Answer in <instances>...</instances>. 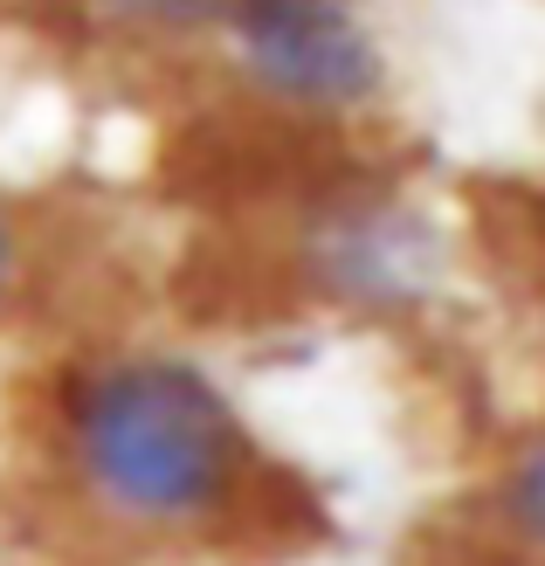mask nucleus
<instances>
[{
  "label": "nucleus",
  "mask_w": 545,
  "mask_h": 566,
  "mask_svg": "<svg viewBox=\"0 0 545 566\" xmlns=\"http://www.w3.org/2000/svg\"><path fill=\"white\" fill-rule=\"evenodd\" d=\"M49 457L76 512L138 546L221 539L263 484L242 401L174 346L70 359L49 387Z\"/></svg>",
  "instance_id": "obj_1"
},
{
  "label": "nucleus",
  "mask_w": 545,
  "mask_h": 566,
  "mask_svg": "<svg viewBox=\"0 0 545 566\" xmlns=\"http://www.w3.org/2000/svg\"><path fill=\"white\" fill-rule=\"evenodd\" d=\"M291 276L346 318H415L449 276V235L415 193L338 180L291 221Z\"/></svg>",
  "instance_id": "obj_2"
},
{
  "label": "nucleus",
  "mask_w": 545,
  "mask_h": 566,
  "mask_svg": "<svg viewBox=\"0 0 545 566\" xmlns=\"http://www.w3.org/2000/svg\"><path fill=\"white\" fill-rule=\"evenodd\" d=\"M214 42L255 104L304 125H353L387 91V49L359 0H228Z\"/></svg>",
  "instance_id": "obj_3"
},
{
  "label": "nucleus",
  "mask_w": 545,
  "mask_h": 566,
  "mask_svg": "<svg viewBox=\"0 0 545 566\" xmlns=\"http://www.w3.org/2000/svg\"><path fill=\"white\" fill-rule=\"evenodd\" d=\"M483 518H491V539L511 559L545 566V429L504 457V470L483 491Z\"/></svg>",
  "instance_id": "obj_4"
},
{
  "label": "nucleus",
  "mask_w": 545,
  "mask_h": 566,
  "mask_svg": "<svg viewBox=\"0 0 545 566\" xmlns=\"http://www.w3.org/2000/svg\"><path fill=\"white\" fill-rule=\"evenodd\" d=\"M83 8L104 35H125V42H153V49H180V42H200L214 35L228 0H70Z\"/></svg>",
  "instance_id": "obj_5"
},
{
  "label": "nucleus",
  "mask_w": 545,
  "mask_h": 566,
  "mask_svg": "<svg viewBox=\"0 0 545 566\" xmlns=\"http://www.w3.org/2000/svg\"><path fill=\"white\" fill-rule=\"evenodd\" d=\"M21 283H28V229H21V214L0 201V311L21 297Z\"/></svg>",
  "instance_id": "obj_6"
}]
</instances>
